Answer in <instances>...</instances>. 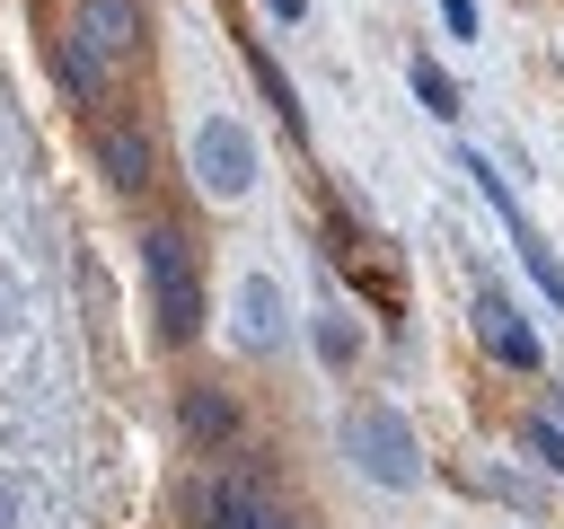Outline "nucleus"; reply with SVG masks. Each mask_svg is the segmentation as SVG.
<instances>
[{"label":"nucleus","instance_id":"nucleus-1","mask_svg":"<svg viewBox=\"0 0 564 529\" xmlns=\"http://www.w3.org/2000/svg\"><path fill=\"white\" fill-rule=\"evenodd\" d=\"M141 273H150V317L167 344H194L203 335V273H194V247L176 229H150L141 238Z\"/></svg>","mask_w":564,"mask_h":529},{"label":"nucleus","instance_id":"nucleus-2","mask_svg":"<svg viewBox=\"0 0 564 529\" xmlns=\"http://www.w3.org/2000/svg\"><path fill=\"white\" fill-rule=\"evenodd\" d=\"M344 458H352L370 485H388V494L423 485V441H414V423H405L397 406H352V414H344Z\"/></svg>","mask_w":564,"mask_h":529},{"label":"nucleus","instance_id":"nucleus-3","mask_svg":"<svg viewBox=\"0 0 564 529\" xmlns=\"http://www.w3.org/2000/svg\"><path fill=\"white\" fill-rule=\"evenodd\" d=\"M185 168H194V194L203 203H238L256 185V132L238 115H203L194 141H185Z\"/></svg>","mask_w":564,"mask_h":529},{"label":"nucleus","instance_id":"nucleus-4","mask_svg":"<svg viewBox=\"0 0 564 529\" xmlns=\"http://www.w3.org/2000/svg\"><path fill=\"white\" fill-rule=\"evenodd\" d=\"M62 35H70L97 71H123V62L141 53V9H132V0H79Z\"/></svg>","mask_w":564,"mask_h":529},{"label":"nucleus","instance_id":"nucleus-5","mask_svg":"<svg viewBox=\"0 0 564 529\" xmlns=\"http://www.w3.org/2000/svg\"><path fill=\"white\" fill-rule=\"evenodd\" d=\"M476 344L502 361V370H538V335L520 326V309L502 291H476Z\"/></svg>","mask_w":564,"mask_h":529},{"label":"nucleus","instance_id":"nucleus-6","mask_svg":"<svg viewBox=\"0 0 564 529\" xmlns=\"http://www.w3.org/2000/svg\"><path fill=\"white\" fill-rule=\"evenodd\" d=\"M194 520H203V529H264L273 503H264L256 485H238V476H203V485H194Z\"/></svg>","mask_w":564,"mask_h":529},{"label":"nucleus","instance_id":"nucleus-7","mask_svg":"<svg viewBox=\"0 0 564 529\" xmlns=\"http://www.w3.org/2000/svg\"><path fill=\"white\" fill-rule=\"evenodd\" d=\"M238 344L247 353H273L282 344V282L273 273H247L238 282Z\"/></svg>","mask_w":564,"mask_h":529},{"label":"nucleus","instance_id":"nucleus-8","mask_svg":"<svg viewBox=\"0 0 564 529\" xmlns=\"http://www.w3.org/2000/svg\"><path fill=\"white\" fill-rule=\"evenodd\" d=\"M502 229H511V256L529 264V282L546 291V309H564V264H555V247H546V238H538L520 212H502Z\"/></svg>","mask_w":564,"mask_h":529},{"label":"nucleus","instance_id":"nucleus-9","mask_svg":"<svg viewBox=\"0 0 564 529\" xmlns=\"http://www.w3.org/2000/svg\"><path fill=\"white\" fill-rule=\"evenodd\" d=\"M97 150H106V176H115L123 194H141V185H150V141H141V132H123V123H115Z\"/></svg>","mask_w":564,"mask_h":529},{"label":"nucleus","instance_id":"nucleus-10","mask_svg":"<svg viewBox=\"0 0 564 529\" xmlns=\"http://www.w3.org/2000/svg\"><path fill=\"white\" fill-rule=\"evenodd\" d=\"M405 79H414V97H423V115H432V123H458V79H449L441 62H423V53H414V71H405Z\"/></svg>","mask_w":564,"mask_h":529},{"label":"nucleus","instance_id":"nucleus-11","mask_svg":"<svg viewBox=\"0 0 564 529\" xmlns=\"http://www.w3.org/2000/svg\"><path fill=\"white\" fill-rule=\"evenodd\" d=\"M53 71H62V88H70V97H79V106H97V97H106V71H97V62H88V53H79V44H70V35H62V44H53Z\"/></svg>","mask_w":564,"mask_h":529},{"label":"nucleus","instance_id":"nucleus-12","mask_svg":"<svg viewBox=\"0 0 564 529\" xmlns=\"http://www.w3.org/2000/svg\"><path fill=\"white\" fill-rule=\"evenodd\" d=\"M352 353H361V326L344 309H317V361L326 370H352Z\"/></svg>","mask_w":564,"mask_h":529},{"label":"nucleus","instance_id":"nucleus-13","mask_svg":"<svg viewBox=\"0 0 564 529\" xmlns=\"http://www.w3.org/2000/svg\"><path fill=\"white\" fill-rule=\"evenodd\" d=\"M520 441H529V458L564 485V423H555V414H529V423H520Z\"/></svg>","mask_w":564,"mask_h":529},{"label":"nucleus","instance_id":"nucleus-14","mask_svg":"<svg viewBox=\"0 0 564 529\" xmlns=\"http://www.w3.org/2000/svg\"><path fill=\"white\" fill-rule=\"evenodd\" d=\"M229 423H238L229 397H203V388L185 397V432H194V441H229Z\"/></svg>","mask_w":564,"mask_h":529},{"label":"nucleus","instance_id":"nucleus-15","mask_svg":"<svg viewBox=\"0 0 564 529\" xmlns=\"http://www.w3.org/2000/svg\"><path fill=\"white\" fill-rule=\"evenodd\" d=\"M476 485H485L494 503H511V511H538V485H520L511 467H476Z\"/></svg>","mask_w":564,"mask_h":529},{"label":"nucleus","instance_id":"nucleus-16","mask_svg":"<svg viewBox=\"0 0 564 529\" xmlns=\"http://www.w3.org/2000/svg\"><path fill=\"white\" fill-rule=\"evenodd\" d=\"M441 26H449L458 44H476V0H441Z\"/></svg>","mask_w":564,"mask_h":529},{"label":"nucleus","instance_id":"nucleus-17","mask_svg":"<svg viewBox=\"0 0 564 529\" xmlns=\"http://www.w3.org/2000/svg\"><path fill=\"white\" fill-rule=\"evenodd\" d=\"M264 9H273L282 26H300V18H308V0H264Z\"/></svg>","mask_w":564,"mask_h":529},{"label":"nucleus","instance_id":"nucleus-18","mask_svg":"<svg viewBox=\"0 0 564 529\" xmlns=\"http://www.w3.org/2000/svg\"><path fill=\"white\" fill-rule=\"evenodd\" d=\"M0 529H18V485L0 476Z\"/></svg>","mask_w":564,"mask_h":529},{"label":"nucleus","instance_id":"nucleus-19","mask_svg":"<svg viewBox=\"0 0 564 529\" xmlns=\"http://www.w3.org/2000/svg\"><path fill=\"white\" fill-rule=\"evenodd\" d=\"M264 529H291V520H282V511H273V520H264Z\"/></svg>","mask_w":564,"mask_h":529}]
</instances>
